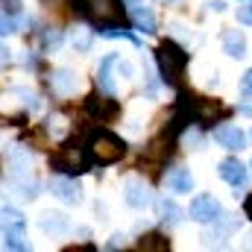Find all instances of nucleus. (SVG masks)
<instances>
[{
  "label": "nucleus",
  "instance_id": "nucleus-1",
  "mask_svg": "<svg viewBox=\"0 0 252 252\" xmlns=\"http://www.w3.org/2000/svg\"><path fill=\"white\" fill-rule=\"evenodd\" d=\"M156 62H158V70L164 76V82H179L185 64H188V53L176 44V41H161L158 50H156Z\"/></svg>",
  "mask_w": 252,
  "mask_h": 252
},
{
  "label": "nucleus",
  "instance_id": "nucleus-2",
  "mask_svg": "<svg viewBox=\"0 0 252 252\" xmlns=\"http://www.w3.org/2000/svg\"><path fill=\"white\" fill-rule=\"evenodd\" d=\"M88 167H91V158H88L85 147H79V144H67L56 156H50V170H56V173L73 176V173H85Z\"/></svg>",
  "mask_w": 252,
  "mask_h": 252
},
{
  "label": "nucleus",
  "instance_id": "nucleus-3",
  "mask_svg": "<svg viewBox=\"0 0 252 252\" xmlns=\"http://www.w3.org/2000/svg\"><path fill=\"white\" fill-rule=\"evenodd\" d=\"M126 153V144L112 135V132H94L91 135V156L97 158V164H115L121 161Z\"/></svg>",
  "mask_w": 252,
  "mask_h": 252
},
{
  "label": "nucleus",
  "instance_id": "nucleus-4",
  "mask_svg": "<svg viewBox=\"0 0 252 252\" xmlns=\"http://www.w3.org/2000/svg\"><path fill=\"white\" fill-rule=\"evenodd\" d=\"M85 109H88V115L97 118V121H115V118L121 115L118 100H112L109 94H91V97L85 100Z\"/></svg>",
  "mask_w": 252,
  "mask_h": 252
},
{
  "label": "nucleus",
  "instance_id": "nucleus-5",
  "mask_svg": "<svg viewBox=\"0 0 252 252\" xmlns=\"http://www.w3.org/2000/svg\"><path fill=\"white\" fill-rule=\"evenodd\" d=\"M88 15L97 24H118L124 18V6L118 0H88Z\"/></svg>",
  "mask_w": 252,
  "mask_h": 252
},
{
  "label": "nucleus",
  "instance_id": "nucleus-6",
  "mask_svg": "<svg viewBox=\"0 0 252 252\" xmlns=\"http://www.w3.org/2000/svg\"><path fill=\"white\" fill-rule=\"evenodd\" d=\"M217 214H220V205H217V199L214 196H196L193 202H190V217L196 220V223H211V220H217Z\"/></svg>",
  "mask_w": 252,
  "mask_h": 252
},
{
  "label": "nucleus",
  "instance_id": "nucleus-7",
  "mask_svg": "<svg viewBox=\"0 0 252 252\" xmlns=\"http://www.w3.org/2000/svg\"><path fill=\"white\" fill-rule=\"evenodd\" d=\"M214 141L220 144V147H226V150H244L247 147V135L238 129V126H217L214 129Z\"/></svg>",
  "mask_w": 252,
  "mask_h": 252
},
{
  "label": "nucleus",
  "instance_id": "nucleus-8",
  "mask_svg": "<svg viewBox=\"0 0 252 252\" xmlns=\"http://www.w3.org/2000/svg\"><path fill=\"white\" fill-rule=\"evenodd\" d=\"M124 196L132 208H147V205H150V188H147L141 179H129L124 185Z\"/></svg>",
  "mask_w": 252,
  "mask_h": 252
},
{
  "label": "nucleus",
  "instance_id": "nucleus-9",
  "mask_svg": "<svg viewBox=\"0 0 252 252\" xmlns=\"http://www.w3.org/2000/svg\"><path fill=\"white\" fill-rule=\"evenodd\" d=\"M220 179L238 188V185L247 182V167H244L238 158H226V161H220Z\"/></svg>",
  "mask_w": 252,
  "mask_h": 252
},
{
  "label": "nucleus",
  "instance_id": "nucleus-10",
  "mask_svg": "<svg viewBox=\"0 0 252 252\" xmlns=\"http://www.w3.org/2000/svg\"><path fill=\"white\" fill-rule=\"evenodd\" d=\"M53 193L64 199V202H70V205H76V202H82V188L73 182V179H53Z\"/></svg>",
  "mask_w": 252,
  "mask_h": 252
},
{
  "label": "nucleus",
  "instance_id": "nucleus-11",
  "mask_svg": "<svg viewBox=\"0 0 252 252\" xmlns=\"http://www.w3.org/2000/svg\"><path fill=\"white\" fill-rule=\"evenodd\" d=\"M223 47H226L229 56L244 59V56H247V38H244V32H241V30H226V32H223Z\"/></svg>",
  "mask_w": 252,
  "mask_h": 252
},
{
  "label": "nucleus",
  "instance_id": "nucleus-12",
  "mask_svg": "<svg viewBox=\"0 0 252 252\" xmlns=\"http://www.w3.org/2000/svg\"><path fill=\"white\" fill-rule=\"evenodd\" d=\"M167 188L173 190V193H190L193 188V176H190V170H170L167 173Z\"/></svg>",
  "mask_w": 252,
  "mask_h": 252
},
{
  "label": "nucleus",
  "instance_id": "nucleus-13",
  "mask_svg": "<svg viewBox=\"0 0 252 252\" xmlns=\"http://www.w3.org/2000/svg\"><path fill=\"white\" fill-rule=\"evenodd\" d=\"M132 18H135V27H138L141 32H147V35L156 32V15H153L147 6H135V9H132Z\"/></svg>",
  "mask_w": 252,
  "mask_h": 252
},
{
  "label": "nucleus",
  "instance_id": "nucleus-14",
  "mask_svg": "<svg viewBox=\"0 0 252 252\" xmlns=\"http://www.w3.org/2000/svg\"><path fill=\"white\" fill-rule=\"evenodd\" d=\"M118 64V56H106L103 64H100V76H97V85L106 91V94H112L115 91V79H112V67Z\"/></svg>",
  "mask_w": 252,
  "mask_h": 252
},
{
  "label": "nucleus",
  "instance_id": "nucleus-15",
  "mask_svg": "<svg viewBox=\"0 0 252 252\" xmlns=\"http://www.w3.org/2000/svg\"><path fill=\"white\" fill-rule=\"evenodd\" d=\"M41 229L50 232V235H64L67 232V217L64 214H56V211H47L41 217Z\"/></svg>",
  "mask_w": 252,
  "mask_h": 252
},
{
  "label": "nucleus",
  "instance_id": "nucleus-16",
  "mask_svg": "<svg viewBox=\"0 0 252 252\" xmlns=\"http://www.w3.org/2000/svg\"><path fill=\"white\" fill-rule=\"evenodd\" d=\"M53 88H56L62 97L73 94V91H76V76H73L70 70H56V73H53Z\"/></svg>",
  "mask_w": 252,
  "mask_h": 252
},
{
  "label": "nucleus",
  "instance_id": "nucleus-17",
  "mask_svg": "<svg viewBox=\"0 0 252 252\" xmlns=\"http://www.w3.org/2000/svg\"><path fill=\"white\" fill-rule=\"evenodd\" d=\"M170 156V141H164V138H156L150 147H147V153H144V161H161V158H167Z\"/></svg>",
  "mask_w": 252,
  "mask_h": 252
},
{
  "label": "nucleus",
  "instance_id": "nucleus-18",
  "mask_svg": "<svg viewBox=\"0 0 252 252\" xmlns=\"http://www.w3.org/2000/svg\"><path fill=\"white\" fill-rule=\"evenodd\" d=\"M27 223H24V217H21V211H15V208H3L0 211V232H12V229H24Z\"/></svg>",
  "mask_w": 252,
  "mask_h": 252
},
{
  "label": "nucleus",
  "instance_id": "nucleus-19",
  "mask_svg": "<svg viewBox=\"0 0 252 252\" xmlns=\"http://www.w3.org/2000/svg\"><path fill=\"white\" fill-rule=\"evenodd\" d=\"M3 244H6V250H30V244H27V238H24V229H12V232H3Z\"/></svg>",
  "mask_w": 252,
  "mask_h": 252
},
{
  "label": "nucleus",
  "instance_id": "nucleus-20",
  "mask_svg": "<svg viewBox=\"0 0 252 252\" xmlns=\"http://www.w3.org/2000/svg\"><path fill=\"white\" fill-rule=\"evenodd\" d=\"M161 217H164V223L176 226V223L182 220V208H179L173 199H164V202H161Z\"/></svg>",
  "mask_w": 252,
  "mask_h": 252
},
{
  "label": "nucleus",
  "instance_id": "nucleus-21",
  "mask_svg": "<svg viewBox=\"0 0 252 252\" xmlns=\"http://www.w3.org/2000/svg\"><path fill=\"white\" fill-rule=\"evenodd\" d=\"M167 247H170V244H167L161 235H144L141 244H138V250H153V252H164Z\"/></svg>",
  "mask_w": 252,
  "mask_h": 252
},
{
  "label": "nucleus",
  "instance_id": "nucleus-22",
  "mask_svg": "<svg viewBox=\"0 0 252 252\" xmlns=\"http://www.w3.org/2000/svg\"><path fill=\"white\" fill-rule=\"evenodd\" d=\"M97 32H100L103 38H129L132 44H138V38H135L129 30H124V27H109V24H106V27H103V30H97Z\"/></svg>",
  "mask_w": 252,
  "mask_h": 252
},
{
  "label": "nucleus",
  "instance_id": "nucleus-23",
  "mask_svg": "<svg viewBox=\"0 0 252 252\" xmlns=\"http://www.w3.org/2000/svg\"><path fill=\"white\" fill-rule=\"evenodd\" d=\"M12 32H18V21L0 9V35H12Z\"/></svg>",
  "mask_w": 252,
  "mask_h": 252
},
{
  "label": "nucleus",
  "instance_id": "nucleus-24",
  "mask_svg": "<svg viewBox=\"0 0 252 252\" xmlns=\"http://www.w3.org/2000/svg\"><path fill=\"white\" fill-rule=\"evenodd\" d=\"M73 44H76V50H88V44H91V30H76V35H73Z\"/></svg>",
  "mask_w": 252,
  "mask_h": 252
},
{
  "label": "nucleus",
  "instance_id": "nucleus-25",
  "mask_svg": "<svg viewBox=\"0 0 252 252\" xmlns=\"http://www.w3.org/2000/svg\"><path fill=\"white\" fill-rule=\"evenodd\" d=\"M0 6H3V12H9V15H21V12H24V3H21V0H0Z\"/></svg>",
  "mask_w": 252,
  "mask_h": 252
},
{
  "label": "nucleus",
  "instance_id": "nucleus-26",
  "mask_svg": "<svg viewBox=\"0 0 252 252\" xmlns=\"http://www.w3.org/2000/svg\"><path fill=\"white\" fill-rule=\"evenodd\" d=\"M241 112L252 115V91H244V103H241Z\"/></svg>",
  "mask_w": 252,
  "mask_h": 252
},
{
  "label": "nucleus",
  "instance_id": "nucleus-27",
  "mask_svg": "<svg viewBox=\"0 0 252 252\" xmlns=\"http://www.w3.org/2000/svg\"><path fill=\"white\" fill-rule=\"evenodd\" d=\"M9 62H12V53H9V47L0 41V67H6Z\"/></svg>",
  "mask_w": 252,
  "mask_h": 252
},
{
  "label": "nucleus",
  "instance_id": "nucleus-28",
  "mask_svg": "<svg viewBox=\"0 0 252 252\" xmlns=\"http://www.w3.org/2000/svg\"><path fill=\"white\" fill-rule=\"evenodd\" d=\"M44 41H47V47H59V41H62V35H59V32L53 30V32H47V35H44Z\"/></svg>",
  "mask_w": 252,
  "mask_h": 252
},
{
  "label": "nucleus",
  "instance_id": "nucleus-29",
  "mask_svg": "<svg viewBox=\"0 0 252 252\" xmlns=\"http://www.w3.org/2000/svg\"><path fill=\"white\" fill-rule=\"evenodd\" d=\"M238 18H241L244 24H252V6H247V9H241V12H238Z\"/></svg>",
  "mask_w": 252,
  "mask_h": 252
},
{
  "label": "nucleus",
  "instance_id": "nucleus-30",
  "mask_svg": "<svg viewBox=\"0 0 252 252\" xmlns=\"http://www.w3.org/2000/svg\"><path fill=\"white\" fill-rule=\"evenodd\" d=\"M118 247H124V235H115V238L109 241V250H118Z\"/></svg>",
  "mask_w": 252,
  "mask_h": 252
},
{
  "label": "nucleus",
  "instance_id": "nucleus-31",
  "mask_svg": "<svg viewBox=\"0 0 252 252\" xmlns=\"http://www.w3.org/2000/svg\"><path fill=\"white\" fill-rule=\"evenodd\" d=\"M244 91H252V70L244 73Z\"/></svg>",
  "mask_w": 252,
  "mask_h": 252
},
{
  "label": "nucleus",
  "instance_id": "nucleus-32",
  "mask_svg": "<svg viewBox=\"0 0 252 252\" xmlns=\"http://www.w3.org/2000/svg\"><path fill=\"white\" fill-rule=\"evenodd\" d=\"M244 211H247V217L252 220V193L247 196V202H244Z\"/></svg>",
  "mask_w": 252,
  "mask_h": 252
}]
</instances>
